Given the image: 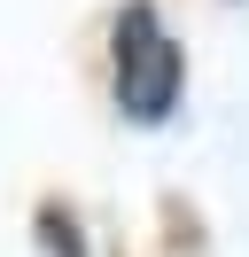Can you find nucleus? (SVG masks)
Returning a JSON list of instances; mask_svg holds the SVG:
<instances>
[{"label": "nucleus", "mask_w": 249, "mask_h": 257, "mask_svg": "<svg viewBox=\"0 0 249 257\" xmlns=\"http://www.w3.org/2000/svg\"><path fill=\"white\" fill-rule=\"evenodd\" d=\"M117 101L140 125L171 117V101H179V47L164 39V24H156L148 0H133L125 24H117Z\"/></svg>", "instance_id": "f257e3e1"}]
</instances>
